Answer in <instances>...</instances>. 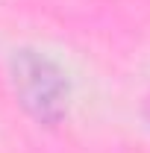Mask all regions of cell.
Masks as SVG:
<instances>
[{
	"label": "cell",
	"instance_id": "cell-1",
	"mask_svg": "<svg viewBox=\"0 0 150 153\" xmlns=\"http://www.w3.org/2000/svg\"><path fill=\"white\" fill-rule=\"evenodd\" d=\"M12 79L24 109L36 121L56 127L68 115V76L53 59L36 50H18L12 59Z\"/></svg>",
	"mask_w": 150,
	"mask_h": 153
}]
</instances>
